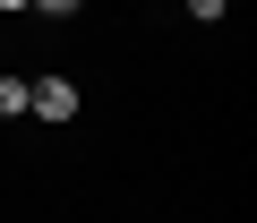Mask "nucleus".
Instances as JSON below:
<instances>
[{
    "label": "nucleus",
    "mask_w": 257,
    "mask_h": 223,
    "mask_svg": "<svg viewBox=\"0 0 257 223\" xmlns=\"http://www.w3.org/2000/svg\"><path fill=\"white\" fill-rule=\"evenodd\" d=\"M26 112H35V121H77V86L69 77H35L26 86Z\"/></svg>",
    "instance_id": "nucleus-1"
},
{
    "label": "nucleus",
    "mask_w": 257,
    "mask_h": 223,
    "mask_svg": "<svg viewBox=\"0 0 257 223\" xmlns=\"http://www.w3.org/2000/svg\"><path fill=\"white\" fill-rule=\"evenodd\" d=\"M26 112V77H0V121H18Z\"/></svg>",
    "instance_id": "nucleus-2"
},
{
    "label": "nucleus",
    "mask_w": 257,
    "mask_h": 223,
    "mask_svg": "<svg viewBox=\"0 0 257 223\" xmlns=\"http://www.w3.org/2000/svg\"><path fill=\"white\" fill-rule=\"evenodd\" d=\"M189 18H197V26H214V18H223V0H189Z\"/></svg>",
    "instance_id": "nucleus-3"
},
{
    "label": "nucleus",
    "mask_w": 257,
    "mask_h": 223,
    "mask_svg": "<svg viewBox=\"0 0 257 223\" xmlns=\"http://www.w3.org/2000/svg\"><path fill=\"white\" fill-rule=\"evenodd\" d=\"M35 9H43V18H77V0H35Z\"/></svg>",
    "instance_id": "nucleus-4"
},
{
    "label": "nucleus",
    "mask_w": 257,
    "mask_h": 223,
    "mask_svg": "<svg viewBox=\"0 0 257 223\" xmlns=\"http://www.w3.org/2000/svg\"><path fill=\"white\" fill-rule=\"evenodd\" d=\"M0 9H35V0H0Z\"/></svg>",
    "instance_id": "nucleus-5"
}]
</instances>
